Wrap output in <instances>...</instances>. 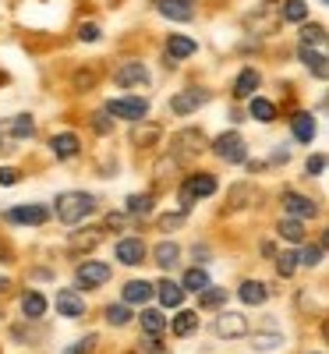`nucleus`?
I'll return each instance as SVG.
<instances>
[{"label": "nucleus", "mask_w": 329, "mask_h": 354, "mask_svg": "<svg viewBox=\"0 0 329 354\" xmlns=\"http://www.w3.org/2000/svg\"><path fill=\"white\" fill-rule=\"evenodd\" d=\"M205 149H209V142H205V135L198 128H184L170 138V160L174 163H195Z\"/></svg>", "instance_id": "1"}, {"label": "nucleus", "mask_w": 329, "mask_h": 354, "mask_svg": "<svg viewBox=\"0 0 329 354\" xmlns=\"http://www.w3.org/2000/svg\"><path fill=\"white\" fill-rule=\"evenodd\" d=\"M92 210H96V199L85 195V192H64V195H57V220L60 223H81Z\"/></svg>", "instance_id": "2"}, {"label": "nucleus", "mask_w": 329, "mask_h": 354, "mask_svg": "<svg viewBox=\"0 0 329 354\" xmlns=\"http://www.w3.org/2000/svg\"><path fill=\"white\" fill-rule=\"evenodd\" d=\"M209 149L223 160V163H244L248 160V145H244V138L237 131H227V135H220Z\"/></svg>", "instance_id": "3"}, {"label": "nucleus", "mask_w": 329, "mask_h": 354, "mask_svg": "<svg viewBox=\"0 0 329 354\" xmlns=\"http://www.w3.org/2000/svg\"><path fill=\"white\" fill-rule=\"evenodd\" d=\"M209 195H216V177L213 174H192L181 188V205L188 210L195 199H209Z\"/></svg>", "instance_id": "4"}, {"label": "nucleus", "mask_w": 329, "mask_h": 354, "mask_svg": "<svg viewBox=\"0 0 329 354\" xmlns=\"http://www.w3.org/2000/svg\"><path fill=\"white\" fill-rule=\"evenodd\" d=\"M213 333L220 340H237V337H248V319L241 312H223V316L213 323Z\"/></svg>", "instance_id": "5"}, {"label": "nucleus", "mask_w": 329, "mask_h": 354, "mask_svg": "<svg viewBox=\"0 0 329 354\" xmlns=\"http://www.w3.org/2000/svg\"><path fill=\"white\" fill-rule=\"evenodd\" d=\"M107 114L120 117V121H142L149 114V103L146 99H110L107 103Z\"/></svg>", "instance_id": "6"}, {"label": "nucleus", "mask_w": 329, "mask_h": 354, "mask_svg": "<svg viewBox=\"0 0 329 354\" xmlns=\"http://www.w3.org/2000/svg\"><path fill=\"white\" fill-rule=\"evenodd\" d=\"M209 103V92H202V89H184V92H177L174 99H170V110L177 114V117H188V114H195L198 107H205Z\"/></svg>", "instance_id": "7"}, {"label": "nucleus", "mask_w": 329, "mask_h": 354, "mask_svg": "<svg viewBox=\"0 0 329 354\" xmlns=\"http://www.w3.org/2000/svg\"><path fill=\"white\" fill-rule=\"evenodd\" d=\"M50 220V210L47 205H11L8 210V223H29V227H39Z\"/></svg>", "instance_id": "8"}, {"label": "nucleus", "mask_w": 329, "mask_h": 354, "mask_svg": "<svg viewBox=\"0 0 329 354\" xmlns=\"http://www.w3.org/2000/svg\"><path fill=\"white\" fill-rule=\"evenodd\" d=\"M110 273H114L110 262H81V266H78V283L89 290V287L107 283V280H110Z\"/></svg>", "instance_id": "9"}, {"label": "nucleus", "mask_w": 329, "mask_h": 354, "mask_svg": "<svg viewBox=\"0 0 329 354\" xmlns=\"http://www.w3.org/2000/svg\"><path fill=\"white\" fill-rule=\"evenodd\" d=\"M283 210H287V216H294V220H308V216L319 213V205L312 199L298 195V192H283Z\"/></svg>", "instance_id": "10"}, {"label": "nucleus", "mask_w": 329, "mask_h": 354, "mask_svg": "<svg viewBox=\"0 0 329 354\" xmlns=\"http://www.w3.org/2000/svg\"><path fill=\"white\" fill-rule=\"evenodd\" d=\"M114 81L117 86H146L149 81V71H146V64H138V60H128V64H120L117 71H114Z\"/></svg>", "instance_id": "11"}, {"label": "nucleus", "mask_w": 329, "mask_h": 354, "mask_svg": "<svg viewBox=\"0 0 329 354\" xmlns=\"http://www.w3.org/2000/svg\"><path fill=\"white\" fill-rule=\"evenodd\" d=\"M57 312L68 319H78V316H85V301H81L78 290H57Z\"/></svg>", "instance_id": "12"}, {"label": "nucleus", "mask_w": 329, "mask_h": 354, "mask_svg": "<svg viewBox=\"0 0 329 354\" xmlns=\"http://www.w3.org/2000/svg\"><path fill=\"white\" fill-rule=\"evenodd\" d=\"M142 259H146V244H142L138 238L117 241V262H124V266H142Z\"/></svg>", "instance_id": "13"}, {"label": "nucleus", "mask_w": 329, "mask_h": 354, "mask_svg": "<svg viewBox=\"0 0 329 354\" xmlns=\"http://www.w3.org/2000/svg\"><path fill=\"white\" fill-rule=\"evenodd\" d=\"M159 14L174 18V22H192L195 11H192V0H156Z\"/></svg>", "instance_id": "14"}, {"label": "nucleus", "mask_w": 329, "mask_h": 354, "mask_svg": "<svg viewBox=\"0 0 329 354\" xmlns=\"http://www.w3.org/2000/svg\"><path fill=\"white\" fill-rule=\"evenodd\" d=\"M153 294H156V287H153L149 280H131V283H124V305H146V301H153Z\"/></svg>", "instance_id": "15"}, {"label": "nucleus", "mask_w": 329, "mask_h": 354, "mask_svg": "<svg viewBox=\"0 0 329 354\" xmlns=\"http://www.w3.org/2000/svg\"><path fill=\"white\" fill-rule=\"evenodd\" d=\"M50 149H53V156H57V160H71V156H78V149H81V142H78V135L64 131V135H53V142H50Z\"/></svg>", "instance_id": "16"}, {"label": "nucleus", "mask_w": 329, "mask_h": 354, "mask_svg": "<svg viewBox=\"0 0 329 354\" xmlns=\"http://www.w3.org/2000/svg\"><path fill=\"white\" fill-rule=\"evenodd\" d=\"M298 57H301V64L312 71L315 78H326L329 75V68H326V53L322 50H312V47H301L298 50Z\"/></svg>", "instance_id": "17"}, {"label": "nucleus", "mask_w": 329, "mask_h": 354, "mask_svg": "<svg viewBox=\"0 0 329 354\" xmlns=\"http://www.w3.org/2000/svg\"><path fill=\"white\" fill-rule=\"evenodd\" d=\"M259 81H262V78H259L255 68H244V71L237 75V81H234V96H237V99H252L255 89H259Z\"/></svg>", "instance_id": "18"}, {"label": "nucleus", "mask_w": 329, "mask_h": 354, "mask_svg": "<svg viewBox=\"0 0 329 354\" xmlns=\"http://www.w3.org/2000/svg\"><path fill=\"white\" fill-rule=\"evenodd\" d=\"M252 202H255V188L244 184V181H237L227 192V210H244V205H252Z\"/></svg>", "instance_id": "19"}, {"label": "nucleus", "mask_w": 329, "mask_h": 354, "mask_svg": "<svg viewBox=\"0 0 329 354\" xmlns=\"http://www.w3.org/2000/svg\"><path fill=\"white\" fill-rule=\"evenodd\" d=\"M237 294H241V301H244V305H262L265 298H269V287L259 283V280H244Z\"/></svg>", "instance_id": "20"}, {"label": "nucleus", "mask_w": 329, "mask_h": 354, "mask_svg": "<svg viewBox=\"0 0 329 354\" xmlns=\"http://www.w3.org/2000/svg\"><path fill=\"white\" fill-rule=\"evenodd\" d=\"M156 294H159V301L167 305V308H181V301H184V290H181V283H174V280L156 283Z\"/></svg>", "instance_id": "21"}, {"label": "nucleus", "mask_w": 329, "mask_h": 354, "mask_svg": "<svg viewBox=\"0 0 329 354\" xmlns=\"http://www.w3.org/2000/svg\"><path fill=\"white\" fill-rule=\"evenodd\" d=\"M198 47H195V39L192 36H170V43H167V57L174 60H184V57H192Z\"/></svg>", "instance_id": "22"}, {"label": "nucleus", "mask_w": 329, "mask_h": 354, "mask_svg": "<svg viewBox=\"0 0 329 354\" xmlns=\"http://www.w3.org/2000/svg\"><path fill=\"white\" fill-rule=\"evenodd\" d=\"M153 259H156V266H163V269H170L177 259H181V248L174 244V241H159L156 248H153Z\"/></svg>", "instance_id": "23"}, {"label": "nucleus", "mask_w": 329, "mask_h": 354, "mask_svg": "<svg viewBox=\"0 0 329 354\" xmlns=\"http://www.w3.org/2000/svg\"><path fill=\"white\" fill-rule=\"evenodd\" d=\"M205 287H209V273H205V269H188V273H184V280H181V290H184V294H188V290H192V294H198V290H205Z\"/></svg>", "instance_id": "24"}, {"label": "nucleus", "mask_w": 329, "mask_h": 354, "mask_svg": "<svg viewBox=\"0 0 329 354\" xmlns=\"http://www.w3.org/2000/svg\"><path fill=\"white\" fill-rule=\"evenodd\" d=\"M276 231H280V238H283V241H291V244H301V241H304V223H301V220H294V216L280 220Z\"/></svg>", "instance_id": "25"}, {"label": "nucleus", "mask_w": 329, "mask_h": 354, "mask_svg": "<svg viewBox=\"0 0 329 354\" xmlns=\"http://www.w3.org/2000/svg\"><path fill=\"white\" fill-rule=\"evenodd\" d=\"M96 81H99V68H78L75 71V78H71V86L78 89V92H85V89H96Z\"/></svg>", "instance_id": "26"}, {"label": "nucleus", "mask_w": 329, "mask_h": 354, "mask_svg": "<svg viewBox=\"0 0 329 354\" xmlns=\"http://www.w3.org/2000/svg\"><path fill=\"white\" fill-rule=\"evenodd\" d=\"M22 312H25L29 319H39V316L47 312V298L39 294V290H29V294L22 298Z\"/></svg>", "instance_id": "27"}, {"label": "nucleus", "mask_w": 329, "mask_h": 354, "mask_svg": "<svg viewBox=\"0 0 329 354\" xmlns=\"http://www.w3.org/2000/svg\"><path fill=\"white\" fill-rule=\"evenodd\" d=\"M301 47L322 50L326 47V29L322 25H301Z\"/></svg>", "instance_id": "28"}, {"label": "nucleus", "mask_w": 329, "mask_h": 354, "mask_svg": "<svg viewBox=\"0 0 329 354\" xmlns=\"http://www.w3.org/2000/svg\"><path fill=\"white\" fill-rule=\"evenodd\" d=\"M252 344H255V351H276V347H283V333L280 329H269V333H259L255 329Z\"/></svg>", "instance_id": "29"}, {"label": "nucleus", "mask_w": 329, "mask_h": 354, "mask_svg": "<svg viewBox=\"0 0 329 354\" xmlns=\"http://www.w3.org/2000/svg\"><path fill=\"white\" fill-rule=\"evenodd\" d=\"M195 329H198V312H177V319H174L177 337H192Z\"/></svg>", "instance_id": "30"}, {"label": "nucleus", "mask_w": 329, "mask_h": 354, "mask_svg": "<svg viewBox=\"0 0 329 354\" xmlns=\"http://www.w3.org/2000/svg\"><path fill=\"white\" fill-rule=\"evenodd\" d=\"M142 329L153 333V337H159V333L167 329V319H163V312H156V308H146V312H142Z\"/></svg>", "instance_id": "31"}, {"label": "nucleus", "mask_w": 329, "mask_h": 354, "mask_svg": "<svg viewBox=\"0 0 329 354\" xmlns=\"http://www.w3.org/2000/svg\"><path fill=\"white\" fill-rule=\"evenodd\" d=\"M294 138H298V142H312V138H315V121H312V114H298V117H294Z\"/></svg>", "instance_id": "32"}, {"label": "nucleus", "mask_w": 329, "mask_h": 354, "mask_svg": "<svg viewBox=\"0 0 329 354\" xmlns=\"http://www.w3.org/2000/svg\"><path fill=\"white\" fill-rule=\"evenodd\" d=\"M223 301H227V290H223V287H205V290H198V305L202 308H220Z\"/></svg>", "instance_id": "33"}, {"label": "nucleus", "mask_w": 329, "mask_h": 354, "mask_svg": "<svg viewBox=\"0 0 329 354\" xmlns=\"http://www.w3.org/2000/svg\"><path fill=\"white\" fill-rule=\"evenodd\" d=\"M280 14H283V22H304V14H308V4H304V0H283Z\"/></svg>", "instance_id": "34"}, {"label": "nucleus", "mask_w": 329, "mask_h": 354, "mask_svg": "<svg viewBox=\"0 0 329 354\" xmlns=\"http://www.w3.org/2000/svg\"><path fill=\"white\" fill-rule=\"evenodd\" d=\"M96 244H99V231H81V234H75L68 241L71 252H89V248H96Z\"/></svg>", "instance_id": "35"}, {"label": "nucleus", "mask_w": 329, "mask_h": 354, "mask_svg": "<svg viewBox=\"0 0 329 354\" xmlns=\"http://www.w3.org/2000/svg\"><path fill=\"white\" fill-rule=\"evenodd\" d=\"M252 117L265 124V121H273V117H276V107H273L269 99H262V96H252Z\"/></svg>", "instance_id": "36"}, {"label": "nucleus", "mask_w": 329, "mask_h": 354, "mask_svg": "<svg viewBox=\"0 0 329 354\" xmlns=\"http://www.w3.org/2000/svg\"><path fill=\"white\" fill-rule=\"evenodd\" d=\"M14 138H32V131H36V121L29 117V114H22V117H14L11 121V128H8Z\"/></svg>", "instance_id": "37"}, {"label": "nucleus", "mask_w": 329, "mask_h": 354, "mask_svg": "<svg viewBox=\"0 0 329 354\" xmlns=\"http://www.w3.org/2000/svg\"><path fill=\"white\" fill-rule=\"evenodd\" d=\"M128 213H131V216L153 213V195H131V199H128Z\"/></svg>", "instance_id": "38"}, {"label": "nucleus", "mask_w": 329, "mask_h": 354, "mask_svg": "<svg viewBox=\"0 0 329 354\" xmlns=\"http://www.w3.org/2000/svg\"><path fill=\"white\" fill-rule=\"evenodd\" d=\"M107 323H110V326H128V323H131L128 305H110V308H107Z\"/></svg>", "instance_id": "39"}, {"label": "nucleus", "mask_w": 329, "mask_h": 354, "mask_svg": "<svg viewBox=\"0 0 329 354\" xmlns=\"http://www.w3.org/2000/svg\"><path fill=\"white\" fill-rule=\"evenodd\" d=\"M92 131H96V135H110V131H114V121H110V114H107V110L92 114Z\"/></svg>", "instance_id": "40"}, {"label": "nucleus", "mask_w": 329, "mask_h": 354, "mask_svg": "<svg viewBox=\"0 0 329 354\" xmlns=\"http://www.w3.org/2000/svg\"><path fill=\"white\" fill-rule=\"evenodd\" d=\"M294 269H298V255L287 252V255H280V259H276V273H280V277H291Z\"/></svg>", "instance_id": "41"}, {"label": "nucleus", "mask_w": 329, "mask_h": 354, "mask_svg": "<svg viewBox=\"0 0 329 354\" xmlns=\"http://www.w3.org/2000/svg\"><path fill=\"white\" fill-rule=\"evenodd\" d=\"M298 262H304V266H319V262H322V244H308Z\"/></svg>", "instance_id": "42"}, {"label": "nucleus", "mask_w": 329, "mask_h": 354, "mask_svg": "<svg viewBox=\"0 0 329 354\" xmlns=\"http://www.w3.org/2000/svg\"><path fill=\"white\" fill-rule=\"evenodd\" d=\"M78 39H81V43H96V39H99V25H92V22L81 25V29H78Z\"/></svg>", "instance_id": "43"}, {"label": "nucleus", "mask_w": 329, "mask_h": 354, "mask_svg": "<svg viewBox=\"0 0 329 354\" xmlns=\"http://www.w3.org/2000/svg\"><path fill=\"white\" fill-rule=\"evenodd\" d=\"M18 177H22V174H18L14 166H0V184H4V188H11V184H18Z\"/></svg>", "instance_id": "44"}, {"label": "nucleus", "mask_w": 329, "mask_h": 354, "mask_svg": "<svg viewBox=\"0 0 329 354\" xmlns=\"http://www.w3.org/2000/svg\"><path fill=\"white\" fill-rule=\"evenodd\" d=\"M92 351H96V337H85V340H78L68 354H92Z\"/></svg>", "instance_id": "45"}, {"label": "nucleus", "mask_w": 329, "mask_h": 354, "mask_svg": "<svg viewBox=\"0 0 329 354\" xmlns=\"http://www.w3.org/2000/svg\"><path fill=\"white\" fill-rule=\"evenodd\" d=\"M326 170V156H312L308 160V174H322Z\"/></svg>", "instance_id": "46"}, {"label": "nucleus", "mask_w": 329, "mask_h": 354, "mask_svg": "<svg viewBox=\"0 0 329 354\" xmlns=\"http://www.w3.org/2000/svg\"><path fill=\"white\" fill-rule=\"evenodd\" d=\"M184 216H163V231H170V227H181Z\"/></svg>", "instance_id": "47"}, {"label": "nucleus", "mask_w": 329, "mask_h": 354, "mask_svg": "<svg viewBox=\"0 0 329 354\" xmlns=\"http://www.w3.org/2000/svg\"><path fill=\"white\" fill-rule=\"evenodd\" d=\"M8 287H11V280H8V277H0V294H4Z\"/></svg>", "instance_id": "48"}]
</instances>
